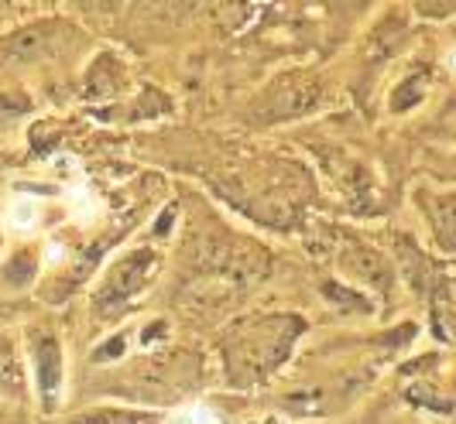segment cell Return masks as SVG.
I'll return each mask as SVG.
<instances>
[{
	"label": "cell",
	"mask_w": 456,
	"mask_h": 424,
	"mask_svg": "<svg viewBox=\"0 0 456 424\" xmlns=\"http://www.w3.org/2000/svg\"><path fill=\"white\" fill-rule=\"evenodd\" d=\"M28 356L35 370V387L45 411H55V401L62 394V342L52 329H35L28 339Z\"/></svg>",
	"instance_id": "6da1fadb"
},
{
	"label": "cell",
	"mask_w": 456,
	"mask_h": 424,
	"mask_svg": "<svg viewBox=\"0 0 456 424\" xmlns=\"http://www.w3.org/2000/svg\"><path fill=\"white\" fill-rule=\"evenodd\" d=\"M159 270V257L151 250H134L127 253L120 264H114L107 284L100 288V305H120L127 298H134L137 291L144 288Z\"/></svg>",
	"instance_id": "7a4b0ae2"
},
{
	"label": "cell",
	"mask_w": 456,
	"mask_h": 424,
	"mask_svg": "<svg viewBox=\"0 0 456 424\" xmlns=\"http://www.w3.org/2000/svg\"><path fill=\"white\" fill-rule=\"evenodd\" d=\"M24 387L21 377V359H18V346L0 335V397H18Z\"/></svg>",
	"instance_id": "3957f363"
},
{
	"label": "cell",
	"mask_w": 456,
	"mask_h": 424,
	"mask_svg": "<svg viewBox=\"0 0 456 424\" xmlns=\"http://www.w3.org/2000/svg\"><path fill=\"white\" fill-rule=\"evenodd\" d=\"M350 264H354L350 270H357V274H361L364 281H370V284H378V288H388L391 284L388 264H385L374 250H361V253H354V257H350Z\"/></svg>",
	"instance_id": "277c9868"
},
{
	"label": "cell",
	"mask_w": 456,
	"mask_h": 424,
	"mask_svg": "<svg viewBox=\"0 0 456 424\" xmlns=\"http://www.w3.org/2000/svg\"><path fill=\"white\" fill-rule=\"evenodd\" d=\"M422 83H426V76H422L419 83H415V79H409L402 90L395 92V110H405V107H409V96H415V100H419V96H422Z\"/></svg>",
	"instance_id": "5b68a950"
},
{
	"label": "cell",
	"mask_w": 456,
	"mask_h": 424,
	"mask_svg": "<svg viewBox=\"0 0 456 424\" xmlns=\"http://www.w3.org/2000/svg\"><path fill=\"white\" fill-rule=\"evenodd\" d=\"M453 329H456V318H453Z\"/></svg>",
	"instance_id": "8992f818"
}]
</instances>
